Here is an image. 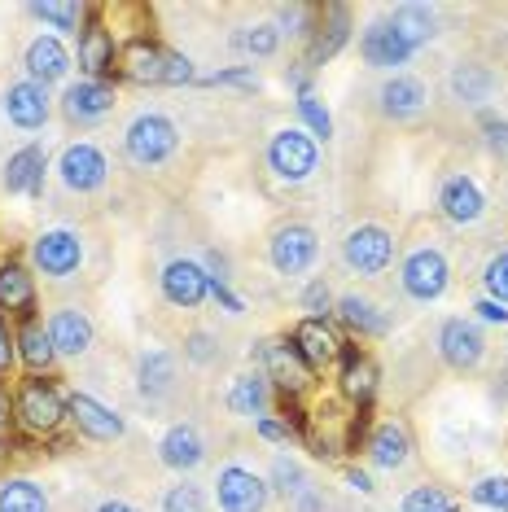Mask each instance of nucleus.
<instances>
[{
    "instance_id": "obj_35",
    "label": "nucleus",
    "mask_w": 508,
    "mask_h": 512,
    "mask_svg": "<svg viewBox=\"0 0 508 512\" xmlns=\"http://www.w3.org/2000/svg\"><path fill=\"white\" fill-rule=\"evenodd\" d=\"M92 9H97V5H84V0H31L27 14L36 22H44V27H49V36H62V31L79 36V27L92 18Z\"/></svg>"
},
{
    "instance_id": "obj_16",
    "label": "nucleus",
    "mask_w": 508,
    "mask_h": 512,
    "mask_svg": "<svg viewBox=\"0 0 508 512\" xmlns=\"http://www.w3.org/2000/svg\"><path fill=\"white\" fill-rule=\"evenodd\" d=\"M40 311V285H36V272H31L27 259L9 254L0 259V316L5 320H31Z\"/></svg>"
},
{
    "instance_id": "obj_27",
    "label": "nucleus",
    "mask_w": 508,
    "mask_h": 512,
    "mask_svg": "<svg viewBox=\"0 0 508 512\" xmlns=\"http://www.w3.org/2000/svg\"><path fill=\"white\" fill-rule=\"evenodd\" d=\"M364 451H368V464L373 469H386V473H399L403 464L412 460V434L403 421H377L373 429L364 434Z\"/></svg>"
},
{
    "instance_id": "obj_23",
    "label": "nucleus",
    "mask_w": 508,
    "mask_h": 512,
    "mask_svg": "<svg viewBox=\"0 0 508 512\" xmlns=\"http://www.w3.org/2000/svg\"><path fill=\"white\" fill-rule=\"evenodd\" d=\"M333 320H338V329H346L351 337H364V342L386 337L390 329H395V311H386L377 298H368V294H342L338 307H333Z\"/></svg>"
},
{
    "instance_id": "obj_15",
    "label": "nucleus",
    "mask_w": 508,
    "mask_h": 512,
    "mask_svg": "<svg viewBox=\"0 0 508 512\" xmlns=\"http://www.w3.org/2000/svg\"><path fill=\"white\" fill-rule=\"evenodd\" d=\"M381 390V364L360 346H346L338 359V399L355 412H368Z\"/></svg>"
},
{
    "instance_id": "obj_25",
    "label": "nucleus",
    "mask_w": 508,
    "mask_h": 512,
    "mask_svg": "<svg viewBox=\"0 0 508 512\" xmlns=\"http://www.w3.org/2000/svg\"><path fill=\"white\" fill-rule=\"evenodd\" d=\"M438 215L447 219V224H456V228H473L482 215H487V197H482L478 189V180L473 176H447L443 180V189H438Z\"/></svg>"
},
{
    "instance_id": "obj_21",
    "label": "nucleus",
    "mask_w": 508,
    "mask_h": 512,
    "mask_svg": "<svg viewBox=\"0 0 508 512\" xmlns=\"http://www.w3.org/2000/svg\"><path fill=\"white\" fill-rule=\"evenodd\" d=\"M158 289H163V298L176 311H193L211 298V276H206V267L198 259H171L163 267V276H158Z\"/></svg>"
},
{
    "instance_id": "obj_52",
    "label": "nucleus",
    "mask_w": 508,
    "mask_h": 512,
    "mask_svg": "<svg viewBox=\"0 0 508 512\" xmlns=\"http://www.w3.org/2000/svg\"><path fill=\"white\" fill-rule=\"evenodd\" d=\"M482 132H487V149L500 162H508V123L504 119H491V114H482Z\"/></svg>"
},
{
    "instance_id": "obj_4",
    "label": "nucleus",
    "mask_w": 508,
    "mask_h": 512,
    "mask_svg": "<svg viewBox=\"0 0 508 512\" xmlns=\"http://www.w3.org/2000/svg\"><path fill=\"white\" fill-rule=\"evenodd\" d=\"M399 289L412 302H438L452 289V263L438 246H412L399 263Z\"/></svg>"
},
{
    "instance_id": "obj_38",
    "label": "nucleus",
    "mask_w": 508,
    "mask_h": 512,
    "mask_svg": "<svg viewBox=\"0 0 508 512\" xmlns=\"http://www.w3.org/2000/svg\"><path fill=\"white\" fill-rule=\"evenodd\" d=\"M233 44L254 62H268V57L281 53V31H276V22H254V27H241Z\"/></svg>"
},
{
    "instance_id": "obj_5",
    "label": "nucleus",
    "mask_w": 508,
    "mask_h": 512,
    "mask_svg": "<svg viewBox=\"0 0 508 512\" xmlns=\"http://www.w3.org/2000/svg\"><path fill=\"white\" fill-rule=\"evenodd\" d=\"M320 259V232L303 219H285L268 232V263L276 276H303Z\"/></svg>"
},
{
    "instance_id": "obj_57",
    "label": "nucleus",
    "mask_w": 508,
    "mask_h": 512,
    "mask_svg": "<svg viewBox=\"0 0 508 512\" xmlns=\"http://www.w3.org/2000/svg\"><path fill=\"white\" fill-rule=\"evenodd\" d=\"M97 512H141L136 504H127V499H101Z\"/></svg>"
},
{
    "instance_id": "obj_50",
    "label": "nucleus",
    "mask_w": 508,
    "mask_h": 512,
    "mask_svg": "<svg viewBox=\"0 0 508 512\" xmlns=\"http://www.w3.org/2000/svg\"><path fill=\"white\" fill-rule=\"evenodd\" d=\"M18 368V333H14V320L0 316V381L9 386V377H14Z\"/></svg>"
},
{
    "instance_id": "obj_10",
    "label": "nucleus",
    "mask_w": 508,
    "mask_h": 512,
    "mask_svg": "<svg viewBox=\"0 0 508 512\" xmlns=\"http://www.w3.org/2000/svg\"><path fill=\"white\" fill-rule=\"evenodd\" d=\"M57 180H62L66 193H79V197L106 189V180H110L106 149L97 141H71L62 154H57Z\"/></svg>"
},
{
    "instance_id": "obj_47",
    "label": "nucleus",
    "mask_w": 508,
    "mask_h": 512,
    "mask_svg": "<svg viewBox=\"0 0 508 512\" xmlns=\"http://www.w3.org/2000/svg\"><path fill=\"white\" fill-rule=\"evenodd\" d=\"M482 289H487V298L495 302H504L508 307V250L500 254H491L487 267H482Z\"/></svg>"
},
{
    "instance_id": "obj_14",
    "label": "nucleus",
    "mask_w": 508,
    "mask_h": 512,
    "mask_svg": "<svg viewBox=\"0 0 508 512\" xmlns=\"http://www.w3.org/2000/svg\"><path fill=\"white\" fill-rule=\"evenodd\" d=\"M268 477H259L246 464H224L215 473V504L219 512H263L268 508Z\"/></svg>"
},
{
    "instance_id": "obj_45",
    "label": "nucleus",
    "mask_w": 508,
    "mask_h": 512,
    "mask_svg": "<svg viewBox=\"0 0 508 512\" xmlns=\"http://www.w3.org/2000/svg\"><path fill=\"white\" fill-rule=\"evenodd\" d=\"M202 88H241V92H259V71L254 66H228V71H215V75H198Z\"/></svg>"
},
{
    "instance_id": "obj_7",
    "label": "nucleus",
    "mask_w": 508,
    "mask_h": 512,
    "mask_svg": "<svg viewBox=\"0 0 508 512\" xmlns=\"http://www.w3.org/2000/svg\"><path fill=\"white\" fill-rule=\"evenodd\" d=\"M320 167V145L311 141L303 127H281L268 141V171L281 184H307Z\"/></svg>"
},
{
    "instance_id": "obj_22",
    "label": "nucleus",
    "mask_w": 508,
    "mask_h": 512,
    "mask_svg": "<svg viewBox=\"0 0 508 512\" xmlns=\"http://www.w3.org/2000/svg\"><path fill=\"white\" fill-rule=\"evenodd\" d=\"M114 75L123 79V84H141V88H163V75H167V44L149 40V36H136L127 40L119 49V66H114Z\"/></svg>"
},
{
    "instance_id": "obj_1",
    "label": "nucleus",
    "mask_w": 508,
    "mask_h": 512,
    "mask_svg": "<svg viewBox=\"0 0 508 512\" xmlns=\"http://www.w3.org/2000/svg\"><path fill=\"white\" fill-rule=\"evenodd\" d=\"M71 425V394L53 377H22L14 386V429L31 442H49Z\"/></svg>"
},
{
    "instance_id": "obj_40",
    "label": "nucleus",
    "mask_w": 508,
    "mask_h": 512,
    "mask_svg": "<svg viewBox=\"0 0 508 512\" xmlns=\"http://www.w3.org/2000/svg\"><path fill=\"white\" fill-rule=\"evenodd\" d=\"M316 14L320 5H276V31H281V40H311V31H316Z\"/></svg>"
},
{
    "instance_id": "obj_3",
    "label": "nucleus",
    "mask_w": 508,
    "mask_h": 512,
    "mask_svg": "<svg viewBox=\"0 0 508 512\" xmlns=\"http://www.w3.org/2000/svg\"><path fill=\"white\" fill-rule=\"evenodd\" d=\"M180 149V127L158 110H141L123 127V154L132 167H163V162Z\"/></svg>"
},
{
    "instance_id": "obj_18",
    "label": "nucleus",
    "mask_w": 508,
    "mask_h": 512,
    "mask_svg": "<svg viewBox=\"0 0 508 512\" xmlns=\"http://www.w3.org/2000/svg\"><path fill=\"white\" fill-rule=\"evenodd\" d=\"M44 329L53 337L57 359H84L92 346H97V324H92V316L84 307H75V302L53 307L49 320H44Z\"/></svg>"
},
{
    "instance_id": "obj_39",
    "label": "nucleus",
    "mask_w": 508,
    "mask_h": 512,
    "mask_svg": "<svg viewBox=\"0 0 508 512\" xmlns=\"http://www.w3.org/2000/svg\"><path fill=\"white\" fill-rule=\"evenodd\" d=\"M307 486H311L307 482V469L294 456H285V451H281V456H272V469H268V491L272 495L294 499L298 491H307Z\"/></svg>"
},
{
    "instance_id": "obj_37",
    "label": "nucleus",
    "mask_w": 508,
    "mask_h": 512,
    "mask_svg": "<svg viewBox=\"0 0 508 512\" xmlns=\"http://www.w3.org/2000/svg\"><path fill=\"white\" fill-rule=\"evenodd\" d=\"M0 512H49V495L36 477L9 473L0 477Z\"/></svg>"
},
{
    "instance_id": "obj_30",
    "label": "nucleus",
    "mask_w": 508,
    "mask_h": 512,
    "mask_svg": "<svg viewBox=\"0 0 508 512\" xmlns=\"http://www.w3.org/2000/svg\"><path fill=\"white\" fill-rule=\"evenodd\" d=\"M360 57L377 71H395V66H408L412 62V49L403 44V36L390 27V18H377L364 27L360 36Z\"/></svg>"
},
{
    "instance_id": "obj_51",
    "label": "nucleus",
    "mask_w": 508,
    "mask_h": 512,
    "mask_svg": "<svg viewBox=\"0 0 508 512\" xmlns=\"http://www.w3.org/2000/svg\"><path fill=\"white\" fill-rule=\"evenodd\" d=\"M254 434L263 442H294L298 421H290V416H259V421H254Z\"/></svg>"
},
{
    "instance_id": "obj_20",
    "label": "nucleus",
    "mask_w": 508,
    "mask_h": 512,
    "mask_svg": "<svg viewBox=\"0 0 508 512\" xmlns=\"http://www.w3.org/2000/svg\"><path fill=\"white\" fill-rule=\"evenodd\" d=\"M44 176H49V149L44 145H22L14 154L5 158V167H0V184H5L9 197H31V202H40L44 197Z\"/></svg>"
},
{
    "instance_id": "obj_33",
    "label": "nucleus",
    "mask_w": 508,
    "mask_h": 512,
    "mask_svg": "<svg viewBox=\"0 0 508 512\" xmlns=\"http://www.w3.org/2000/svg\"><path fill=\"white\" fill-rule=\"evenodd\" d=\"M18 333V368L27 372V377H49L53 364H57V351H53V337L44 329L40 316L14 324Z\"/></svg>"
},
{
    "instance_id": "obj_41",
    "label": "nucleus",
    "mask_w": 508,
    "mask_h": 512,
    "mask_svg": "<svg viewBox=\"0 0 508 512\" xmlns=\"http://www.w3.org/2000/svg\"><path fill=\"white\" fill-rule=\"evenodd\" d=\"M294 110H298V119H303V132L311 136V141H329L333 136V114L316 92H303V97L294 101Z\"/></svg>"
},
{
    "instance_id": "obj_42",
    "label": "nucleus",
    "mask_w": 508,
    "mask_h": 512,
    "mask_svg": "<svg viewBox=\"0 0 508 512\" xmlns=\"http://www.w3.org/2000/svg\"><path fill=\"white\" fill-rule=\"evenodd\" d=\"M399 512H460V499L447 486H412Z\"/></svg>"
},
{
    "instance_id": "obj_32",
    "label": "nucleus",
    "mask_w": 508,
    "mask_h": 512,
    "mask_svg": "<svg viewBox=\"0 0 508 512\" xmlns=\"http://www.w3.org/2000/svg\"><path fill=\"white\" fill-rule=\"evenodd\" d=\"M180 381V359L167 346H149V351L136 355V386H141L145 399H167Z\"/></svg>"
},
{
    "instance_id": "obj_54",
    "label": "nucleus",
    "mask_w": 508,
    "mask_h": 512,
    "mask_svg": "<svg viewBox=\"0 0 508 512\" xmlns=\"http://www.w3.org/2000/svg\"><path fill=\"white\" fill-rule=\"evenodd\" d=\"M211 298L228 311V316H241V311H246V302H241V298L233 294V285H211Z\"/></svg>"
},
{
    "instance_id": "obj_49",
    "label": "nucleus",
    "mask_w": 508,
    "mask_h": 512,
    "mask_svg": "<svg viewBox=\"0 0 508 512\" xmlns=\"http://www.w3.org/2000/svg\"><path fill=\"white\" fill-rule=\"evenodd\" d=\"M198 84V71H193V57L180 53V49H167V75H163V88H189Z\"/></svg>"
},
{
    "instance_id": "obj_24",
    "label": "nucleus",
    "mask_w": 508,
    "mask_h": 512,
    "mask_svg": "<svg viewBox=\"0 0 508 512\" xmlns=\"http://www.w3.org/2000/svg\"><path fill=\"white\" fill-rule=\"evenodd\" d=\"M22 66H27V79L31 84H62L66 75H71V66H75V53L66 49V40L62 36H49V31H40L36 40L22 49Z\"/></svg>"
},
{
    "instance_id": "obj_6",
    "label": "nucleus",
    "mask_w": 508,
    "mask_h": 512,
    "mask_svg": "<svg viewBox=\"0 0 508 512\" xmlns=\"http://www.w3.org/2000/svg\"><path fill=\"white\" fill-rule=\"evenodd\" d=\"M27 263L36 276H49V281H71V276L84 267V237L75 228H44L27 250Z\"/></svg>"
},
{
    "instance_id": "obj_36",
    "label": "nucleus",
    "mask_w": 508,
    "mask_h": 512,
    "mask_svg": "<svg viewBox=\"0 0 508 512\" xmlns=\"http://www.w3.org/2000/svg\"><path fill=\"white\" fill-rule=\"evenodd\" d=\"M390 18V27L403 36V44H408L412 53L417 49H425L434 36H438V9H430V5H399L395 14H386Z\"/></svg>"
},
{
    "instance_id": "obj_34",
    "label": "nucleus",
    "mask_w": 508,
    "mask_h": 512,
    "mask_svg": "<svg viewBox=\"0 0 508 512\" xmlns=\"http://www.w3.org/2000/svg\"><path fill=\"white\" fill-rule=\"evenodd\" d=\"M228 412L241 416V421H259V416H268L272 407V386L268 377H263L259 368L241 372V377H233V386H228Z\"/></svg>"
},
{
    "instance_id": "obj_53",
    "label": "nucleus",
    "mask_w": 508,
    "mask_h": 512,
    "mask_svg": "<svg viewBox=\"0 0 508 512\" xmlns=\"http://www.w3.org/2000/svg\"><path fill=\"white\" fill-rule=\"evenodd\" d=\"M473 311H478L482 324H508V307H504V302H495V298H487V294L473 302Z\"/></svg>"
},
{
    "instance_id": "obj_29",
    "label": "nucleus",
    "mask_w": 508,
    "mask_h": 512,
    "mask_svg": "<svg viewBox=\"0 0 508 512\" xmlns=\"http://www.w3.org/2000/svg\"><path fill=\"white\" fill-rule=\"evenodd\" d=\"M495 88H500V75L482 62H456L452 75H447V92H452V101L465 110H487Z\"/></svg>"
},
{
    "instance_id": "obj_13",
    "label": "nucleus",
    "mask_w": 508,
    "mask_h": 512,
    "mask_svg": "<svg viewBox=\"0 0 508 512\" xmlns=\"http://www.w3.org/2000/svg\"><path fill=\"white\" fill-rule=\"evenodd\" d=\"M438 359H443L452 372H478L482 359H487V337H482V329L465 316H452L438 324Z\"/></svg>"
},
{
    "instance_id": "obj_48",
    "label": "nucleus",
    "mask_w": 508,
    "mask_h": 512,
    "mask_svg": "<svg viewBox=\"0 0 508 512\" xmlns=\"http://www.w3.org/2000/svg\"><path fill=\"white\" fill-rule=\"evenodd\" d=\"M184 359H189V364H198V368L215 364V359H219V342L206 329H193L189 337H184Z\"/></svg>"
},
{
    "instance_id": "obj_17",
    "label": "nucleus",
    "mask_w": 508,
    "mask_h": 512,
    "mask_svg": "<svg viewBox=\"0 0 508 512\" xmlns=\"http://www.w3.org/2000/svg\"><path fill=\"white\" fill-rule=\"evenodd\" d=\"M351 31H355V18H351V9L346 5H320V14H316V31H311V40H307V53H303V62L311 66V71H320L325 62H333L346 44H351Z\"/></svg>"
},
{
    "instance_id": "obj_9",
    "label": "nucleus",
    "mask_w": 508,
    "mask_h": 512,
    "mask_svg": "<svg viewBox=\"0 0 508 512\" xmlns=\"http://www.w3.org/2000/svg\"><path fill=\"white\" fill-rule=\"evenodd\" d=\"M114 106H119V88H114V79H75V84H66V92L57 97V110H62V119L71 127H97L106 123Z\"/></svg>"
},
{
    "instance_id": "obj_8",
    "label": "nucleus",
    "mask_w": 508,
    "mask_h": 512,
    "mask_svg": "<svg viewBox=\"0 0 508 512\" xmlns=\"http://www.w3.org/2000/svg\"><path fill=\"white\" fill-rule=\"evenodd\" d=\"M395 263V232L386 224H355L342 237V267L355 276H381Z\"/></svg>"
},
{
    "instance_id": "obj_31",
    "label": "nucleus",
    "mask_w": 508,
    "mask_h": 512,
    "mask_svg": "<svg viewBox=\"0 0 508 512\" xmlns=\"http://www.w3.org/2000/svg\"><path fill=\"white\" fill-rule=\"evenodd\" d=\"M158 460H163L171 473H193V469H202V460H206L202 429L193 425V421L171 425L167 434L158 438Z\"/></svg>"
},
{
    "instance_id": "obj_12",
    "label": "nucleus",
    "mask_w": 508,
    "mask_h": 512,
    "mask_svg": "<svg viewBox=\"0 0 508 512\" xmlns=\"http://www.w3.org/2000/svg\"><path fill=\"white\" fill-rule=\"evenodd\" d=\"M285 337H290V346H294L298 355H303V364H307L311 372H316V377H320L325 368H338L342 351L351 346L333 320H307V316L298 320Z\"/></svg>"
},
{
    "instance_id": "obj_43",
    "label": "nucleus",
    "mask_w": 508,
    "mask_h": 512,
    "mask_svg": "<svg viewBox=\"0 0 508 512\" xmlns=\"http://www.w3.org/2000/svg\"><path fill=\"white\" fill-rule=\"evenodd\" d=\"M469 499L478 508H491V512H508V477L504 473H487L469 486Z\"/></svg>"
},
{
    "instance_id": "obj_11",
    "label": "nucleus",
    "mask_w": 508,
    "mask_h": 512,
    "mask_svg": "<svg viewBox=\"0 0 508 512\" xmlns=\"http://www.w3.org/2000/svg\"><path fill=\"white\" fill-rule=\"evenodd\" d=\"M75 62L84 79H110L114 66H119V40H114V31L106 27V9H92V18L79 27L75 36Z\"/></svg>"
},
{
    "instance_id": "obj_55",
    "label": "nucleus",
    "mask_w": 508,
    "mask_h": 512,
    "mask_svg": "<svg viewBox=\"0 0 508 512\" xmlns=\"http://www.w3.org/2000/svg\"><path fill=\"white\" fill-rule=\"evenodd\" d=\"M342 477H346V486H351L355 495H373V491H377V486H373V477H368L364 469H355V464H346Z\"/></svg>"
},
{
    "instance_id": "obj_2",
    "label": "nucleus",
    "mask_w": 508,
    "mask_h": 512,
    "mask_svg": "<svg viewBox=\"0 0 508 512\" xmlns=\"http://www.w3.org/2000/svg\"><path fill=\"white\" fill-rule=\"evenodd\" d=\"M254 359H259V372L268 377L272 394H281L285 407H298L316 390V372L303 364V355L290 346V337H263L254 346Z\"/></svg>"
},
{
    "instance_id": "obj_56",
    "label": "nucleus",
    "mask_w": 508,
    "mask_h": 512,
    "mask_svg": "<svg viewBox=\"0 0 508 512\" xmlns=\"http://www.w3.org/2000/svg\"><path fill=\"white\" fill-rule=\"evenodd\" d=\"M290 508H294V512H325V499H320L316 486H307V491H298V495L290 499Z\"/></svg>"
},
{
    "instance_id": "obj_28",
    "label": "nucleus",
    "mask_w": 508,
    "mask_h": 512,
    "mask_svg": "<svg viewBox=\"0 0 508 512\" xmlns=\"http://www.w3.org/2000/svg\"><path fill=\"white\" fill-rule=\"evenodd\" d=\"M377 106H381L386 119L412 123V119H421V114L430 110V88H425L417 75H390L386 84L377 88Z\"/></svg>"
},
{
    "instance_id": "obj_44",
    "label": "nucleus",
    "mask_w": 508,
    "mask_h": 512,
    "mask_svg": "<svg viewBox=\"0 0 508 512\" xmlns=\"http://www.w3.org/2000/svg\"><path fill=\"white\" fill-rule=\"evenodd\" d=\"M298 307L307 311V320H333V307H338V298H333V289H329L325 276L307 281V289L298 294Z\"/></svg>"
},
{
    "instance_id": "obj_46",
    "label": "nucleus",
    "mask_w": 508,
    "mask_h": 512,
    "mask_svg": "<svg viewBox=\"0 0 508 512\" xmlns=\"http://www.w3.org/2000/svg\"><path fill=\"white\" fill-rule=\"evenodd\" d=\"M158 508L163 512H206V495H202V486H193V482H176L163 491Z\"/></svg>"
},
{
    "instance_id": "obj_26",
    "label": "nucleus",
    "mask_w": 508,
    "mask_h": 512,
    "mask_svg": "<svg viewBox=\"0 0 508 512\" xmlns=\"http://www.w3.org/2000/svg\"><path fill=\"white\" fill-rule=\"evenodd\" d=\"M71 425H75V434L88 438V442H119L127 434L123 416L114 412V407H106L101 399L84 394V390L71 394Z\"/></svg>"
},
{
    "instance_id": "obj_19",
    "label": "nucleus",
    "mask_w": 508,
    "mask_h": 512,
    "mask_svg": "<svg viewBox=\"0 0 508 512\" xmlns=\"http://www.w3.org/2000/svg\"><path fill=\"white\" fill-rule=\"evenodd\" d=\"M0 114L9 119V127L18 132H40L53 119V97L44 84H31V79H18L0 92Z\"/></svg>"
}]
</instances>
